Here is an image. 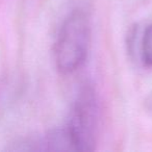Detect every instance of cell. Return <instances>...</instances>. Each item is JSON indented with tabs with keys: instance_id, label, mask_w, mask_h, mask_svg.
Segmentation results:
<instances>
[{
	"instance_id": "3",
	"label": "cell",
	"mask_w": 152,
	"mask_h": 152,
	"mask_svg": "<svg viewBox=\"0 0 152 152\" xmlns=\"http://www.w3.org/2000/svg\"><path fill=\"white\" fill-rule=\"evenodd\" d=\"M141 59L145 66L152 68V23L146 26L141 40Z\"/></svg>"
},
{
	"instance_id": "1",
	"label": "cell",
	"mask_w": 152,
	"mask_h": 152,
	"mask_svg": "<svg viewBox=\"0 0 152 152\" xmlns=\"http://www.w3.org/2000/svg\"><path fill=\"white\" fill-rule=\"evenodd\" d=\"M91 42V25L88 15L75 10L64 21L54 47L56 68L63 74H71L85 64Z\"/></svg>"
},
{
	"instance_id": "2",
	"label": "cell",
	"mask_w": 152,
	"mask_h": 152,
	"mask_svg": "<svg viewBox=\"0 0 152 152\" xmlns=\"http://www.w3.org/2000/svg\"><path fill=\"white\" fill-rule=\"evenodd\" d=\"M99 125L97 95L92 86L85 85L76 96L68 122L67 132L74 151L95 149Z\"/></svg>"
}]
</instances>
